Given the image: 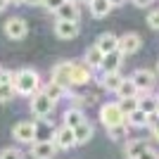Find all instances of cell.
I'll return each instance as SVG.
<instances>
[{
	"instance_id": "3957f363",
	"label": "cell",
	"mask_w": 159,
	"mask_h": 159,
	"mask_svg": "<svg viewBox=\"0 0 159 159\" xmlns=\"http://www.w3.org/2000/svg\"><path fill=\"white\" fill-rule=\"evenodd\" d=\"M55 109V100L48 98V93L40 88L38 93H33L31 95V112L38 116V119H45V116H50Z\"/></svg>"
},
{
	"instance_id": "1f68e13d",
	"label": "cell",
	"mask_w": 159,
	"mask_h": 159,
	"mask_svg": "<svg viewBox=\"0 0 159 159\" xmlns=\"http://www.w3.org/2000/svg\"><path fill=\"white\" fill-rule=\"evenodd\" d=\"M138 159H159V152H157V150H152V147H147L145 152L138 154Z\"/></svg>"
},
{
	"instance_id": "44dd1931",
	"label": "cell",
	"mask_w": 159,
	"mask_h": 159,
	"mask_svg": "<svg viewBox=\"0 0 159 159\" xmlns=\"http://www.w3.org/2000/svg\"><path fill=\"white\" fill-rule=\"evenodd\" d=\"M88 7H90V14H93L95 19H102V17L109 14V10H114V7L109 5V0H90Z\"/></svg>"
},
{
	"instance_id": "5bb4252c",
	"label": "cell",
	"mask_w": 159,
	"mask_h": 159,
	"mask_svg": "<svg viewBox=\"0 0 159 159\" xmlns=\"http://www.w3.org/2000/svg\"><path fill=\"white\" fill-rule=\"evenodd\" d=\"M121 60H124V55L121 50H112V52H107L102 57V64H100V71L102 74H109V71H119L121 66Z\"/></svg>"
},
{
	"instance_id": "d590c367",
	"label": "cell",
	"mask_w": 159,
	"mask_h": 159,
	"mask_svg": "<svg viewBox=\"0 0 159 159\" xmlns=\"http://www.w3.org/2000/svg\"><path fill=\"white\" fill-rule=\"evenodd\" d=\"M24 2H29V5H43V0H24Z\"/></svg>"
},
{
	"instance_id": "ab89813d",
	"label": "cell",
	"mask_w": 159,
	"mask_h": 159,
	"mask_svg": "<svg viewBox=\"0 0 159 159\" xmlns=\"http://www.w3.org/2000/svg\"><path fill=\"white\" fill-rule=\"evenodd\" d=\"M83 2H90V0H83Z\"/></svg>"
},
{
	"instance_id": "4fadbf2b",
	"label": "cell",
	"mask_w": 159,
	"mask_h": 159,
	"mask_svg": "<svg viewBox=\"0 0 159 159\" xmlns=\"http://www.w3.org/2000/svg\"><path fill=\"white\" fill-rule=\"evenodd\" d=\"M55 33H57V38H62V40L76 38V36H79V21L57 19V24H55Z\"/></svg>"
},
{
	"instance_id": "9a60e30c",
	"label": "cell",
	"mask_w": 159,
	"mask_h": 159,
	"mask_svg": "<svg viewBox=\"0 0 159 159\" xmlns=\"http://www.w3.org/2000/svg\"><path fill=\"white\" fill-rule=\"evenodd\" d=\"M74 133H76V145H86L88 140L95 135V128H93V124H90L88 119H83L79 126L74 128Z\"/></svg>"
},
{
	"instance_id": "277c9868",
	"label": "cell",
	"mask_w": 159,
	"mask_h": 159,
	"mask_svg": "<svg viewBox=\"0 0 159 159\" xmlns=\"http://www.w3.org/2000/svg\"><path fill=\"white\" fill-rule=\"evenodd\" d=\"M12 138L17 143H29L31 145L33 140H38V124L36 121H19L12 128Z\"/></svg>"
},
{
	"instance_id": "e0dca14e",
	"label": "cell",
	"mask_w": 159,
	"mask_h": 159,
	"mask_svg": "<svg viewBox=\"0 0 159 159\" xmlns=\"http://www.w3.org/2000/svg\"><path fill=\"white\" fill-rule=\"evenodd\" d=\"M95 45L100 48V50H102V52H112V50H119V36H114V33H102V36H100L98 40H95Z\"/></svg>"
},
{
	"instance_id": "d6986e66",
	"label": "cell",
	"mask_w": 159,
	"mask_h": 159,
	"mask_svg": "<svg viewBox=\"0 0 159 159\" xmlns=\"http://www.w3.org/2000/svg\"><path fill=\"white\" fill-rule=\"evenodd\" d=\"M121 81H124V76H121L119 71H109V74H102L100 86L105 88V90H109V93H116V88H119Z\"/></svg>"
},
{
	"instance_id": "83f0119b",
	"label": "cell",
	"mask_w": 159,
	"mask_h": 159,
	"mask_svg": "<svg viewBox=\"0 0 159 159\" xmlns=\"http://www.w3.org/2000/svg\"><path fill=\"white\" fill-rule=\"evenodd\" d=\"M119 107H121V112H124V114H131L133 109H138V98H121Z\"/></svg>"
},
{
	"instance_id": "e575fe53",
	"label": "cell",
	"mask_w": 159,
	"mask_h": 159,
	"mask_svg": "<svg viewBox=\"0 0 159 159\" xmlns=\"http://www.w3.org/2000/svg\"><path fill=\"white\" fill-rule=\"evenodd\" d=\"M124 2H126V0H109V5H112V7H121Z\"/></svg>"
},
{
	"instance_id": "cb8c5ba5",
	"label": "cell",
	"mask_w": 159,
	"mask_h": 159,
	"mask_svg": "<svg viewBox=\"0 0 159 159\" xmlns=\"http://www.w3.org/2000/svg\"><path fill=\"white\" fill-rule=\"evenodd\" d=\"M138 107L147 114H154L159 109V98H150L145 93H138Z\"/></svg>"
},
{
	"instance_id": "8d00e7d4",
	"label": "cell",
	"mask_w": 159,
	"mask_h": 159,
	"mask_svg": "<svg viewBox=\"0 0 159 159\" xmlns=\"http://www.w3.org/2000/svg\"><path fill=\"white\" fill-rule=\"evenodd\" d=\"M7 5H10V0H0V12H2V10H5Z\"/></svg>"
},
{
	"instance_id": "f35d334b",
	"label": "cell",
	"mask_w": 159,
	"mask_h": 159,
	"mask_svg": "<svg viewBox=\"0 0 159 159\" xmlns=\"http://www.w3.org/2000/svg\"><path fill=\"white\" fill-rule=\"evenodd\" d=\"M2 71H5V69H2V66H0V76H2Z\"/></svg>"
},
{
	"instance_id": "ac0fdd59",
	"label": "cell",
	"mask_w": 159,
	"mask_h": 159,
	"mask_svg": "<svg viewBox=\"0 0 159 159\" xmlns=\"http://www.w3.org/2000/svg\"><path fill=\"white\" fill-rule=\"evenodd\" d=\"M126 121H128V126H133V128H145L147 124H150V114L147 112H143V109H133L131 114H126Z\"/></svg>"
},
{
	"instance_id": "8992f818",
	"label": "cell",
	"mask_w": 159,
	"mask_h": 159,
	"mask_svg": "<svg viewBox=\"0 0 159 159\" xmlns=\"http://www.w3.org/2000/svg\"><path fill=\"white\" fill-rule=\"evenodd\" d=\"M26 31H29V26H26V21L21 19V17H10V19L5 21V36L7 38L21 40L26 36Z\"/></svg>"
},
{
	"instance_id": "7a4b0ae2",
	"label": "cell",
	"mask_w": 159,
	"mask_h": 159,
	"mask_svg": "<svg viewBox=\"0 0 159 159\" xmlns=\"http://www.w3.org/2000/svg\"><path fill=\"white\" fill-rule=\"evenodd\" d=\"M100 121H102L105 128H109V126H116V124H124L126 114L121 112L119 102H105V105L100 107Z\"/></svg>"
},
{
	"instance_id": "4316f807",
	"label": "cell",
	"mask_w": 159,
	"mask_h": 159,
	"mask_svg": "<svg viewBox=\"0 0 159 159\" xmlns=\"http://www.w3.org/2000/svg\"><path fill=\"white\" fill-rule=\"evenodd\" d=\"M14 95H17V88L12 81H0V102H10Z\"/></svg>"
},
{
	"instance_id": "8fae6325",
	"label": "cell",
	"mask_w": 159,
	"mask_h": 159,
	"mask_svg": "<svg viewBox=\"0 0 159 159\" xmlns=\"http://www.w3.org/2000/svg\"><path fill=\"white\" fill-rule=\"evenodd\" d=\"M131 79H133V83L138 86L140 93H147V90H152L154 83H157V79H154V74L150 71V69H138V71L133 74Z\"/></svg>"
},
{
	"instance_id": "60d3db41",
	"label": "cell",
	"mask_w": 159,
	"mask_h": 159,
	"mask_svg": "<svg viewBox=\"0 0 159 159\" xmlns=\"http://www.w3.org/2000/svg\"><path fill=\"white\" fill-rule=\"evenodd\" d=\"M157 69H159V66H157Z\"/></svg>"
},
{
	"instance_id": "4dcf8cb0",
	"label": "cell",
	"mask_w": 159,
	"mask_h": 159,
	"mask_svg": "<svg viewBox=\"0 0 159 159\" xmlns=\"http://www.w3.org/2000/svg\"><path fill=\"white\" fill-rule=\"evenodd\" d=\"M64 0H43V7H45L48 12H57V7L62 5Z\"/></svg>"
},
{
	"instance_id": "5b68a950",
	"label": "cell",
	"mask_w": 159,
	"mask_h": 159,
	"mask_svg": "<svg viewBox=\"0 0 159 159\" xmlns=\"http://www.w3.org/2000/svg\"><path fill=\"white\" fill-rule=\"evenodd\" d=\"M52 143L57 145V150H71L76 147V133H74L71 126H60L57 131L52 133Z\"/></svg>"
},
{
	"instance_id": "ba28073f",
	"label": "cell",
	"mask_w": 159,
	"mask_h": 159,
	"mask_svg": "<svg viewBox=\"0 0 159 159\" xmlns=\"http://www.w3.org/2000/svg\"><path fill=\"white\" fill-rule=\"evenodd\" d=\"M90 79H93V69L86 64V60L74 62V66H71V86H86V83H90Z\"/></svg>"
},
{
	"instance_id": "ffe728a7",
	"label": "cell",
	"mask_w": 159,
	"mask_h": 159,
	"mask_svg": "<svg viewBox=\"0 0 159 159\" xmlns=\"http://www.w3.org/2000/svg\"><path fill=\"white\" fill-rule=\"evenodd\" d=\"M102 57H105V52H102L98 45H90V48L86 50V55H83V60H86V64L90 66V69H100Z\"/></svg>"
},
{
	"instance_id": "2e32d148",
	"label": "cell",
	"mask_w": 159,
	"mask_h": 159,
	"mask_svg": "<svg viewBox=\"0 0 159 159\" xmlns=\"http://www.w3.org/2000/svg\"><path fill=\"white\" fill-rule=\"evenodd\" d=\"M147 147H150V143L143 138H135V140H128L126 147H124V154H126V159H138L140 152H145Z\"/></svg>"
},
{
	"instance_id": "30bf717a",
	"label": "cell",
	"mask_w": 159,
	"mask_h": 159,
	"mask_svg": "<svg viewBox=\"0 0 159 159\" xmlns=\"http://www.w3.org/2000/svg\"><path fill=\"white\" fill-rule=\"evenodd\" d=\"M71 66H74V62H60V64H55L50 79L57 81L60 86L69 88V86H71Z\"/></svg>"
},
{
	"instance_id": "f546056e",
	"label": "cell",
	"mask_w": 159,
	"mask_h": 159,
	"mask_svg": "<svg viewBox=\"0 0 159 159\" xmlns=\"http://www.w3.org/2000/svg\"><path fill=\"white\" fill-rule=\"evenodd\" d=\"M147 24H150V29H157L159 31V10H152L147 14Z\"/></svg>"
},
{
	"instance_id": "52a82bcc",
	"label": "cell",
	"mask_w": 159,
	"mask_h": 159,
	"mask_svg": "<svg viewBox=\"0 0 159 159\" xmlns=\"http://www.w3.org/2000/svg\"><path fill=\"white\" fill-rule=\"evenodd\" d=\"M57 145L52 140H33L31 145V157L33 159H55Z\"/></svg>"
},
{
	"instance_id": "6da1fadb",
	"label": "cell",
	"mask_w": 159,
	"mask_h": 159,
	"mask_svg": "<svg viewBox=\"0 0 159 159\" xmlns=\"http://www.w3.org/2000/svg\"><path fill=\"white\" fill-rule=\"evenodd\" d=\"M12 83L17 88V95H26V98H31L33 93L40 90V76L36 69H19L14 74Z\"/></svg>"
},
{
	"instance_id": "484cf974",
	"label": "cell",
	"mask_w": 159,
	"mask_h": 159,
	"mask_svg": "<svg viewBox=\"0 0 159 159\" xmlns=\"http://www.w3.org/2000/svg\"><path fill=\"white\" fill-rule=\"evenodd\" d=\"M43 90H45L48 98L55 100V102H57V100H62V98L66 95V88H64V86H60V83H57V81H52V79H50V83H48Z\"/></svg>"
},
{
	"instance_id": "d4e9b609",
	"label": "cell",
	"mask_w": 159,
	"mask_h": 159,
	"mask_svg": "<svg viewBox=\"0 0 159 159\" xmlns=\"http://www.w3.org/2000/svg\"><path fill=\"white\" fill-rule=\"evenodd\" d=\"M128 121H124V124H116V126H109L107 128V135H109V140H128Z\"/></svg>"
},
{
	"instance_id": "836d02e7",
	"label": "cell",
	"mask_w": 159,
	"mask_h": 159,
	"mask_svg": "<svg viewBox=\"0 0 159 159\" xmlns=\"http://www.w3.org/2000/svg\"><path fill=\"white\" fill-rule=\"evenodd\" d=\"M133 5H135V7H150V5H152V0H133Z\"/></svg>"
},
{
	"instance_id": "7402d4cb",
	"label": "cell",
	"mask_w": 159,
	"mask_h": 159,
	"mask_svg": "<svg viewBox=\"0 0 159 159\" xmlns=\"http://www.w3.org/2000/svg\"><path fill=\"white\" fill-rule=\"evenodd\" d=\"M138 86L133 83V79H124L119 83V88H116V95H119V100L121 98H138Z\"/></svg>"
},
{
	"instance_id": "f1b7e54d",
	"label": "cell",
	"mask_w": 159,
	"mask_h": 159,
	"mask_svg": "<svg viewBox=\"0 0 159 159\" xmlns=\"http://www.w3.org/2000/svg\"><path fill=\"white\" fill-rule=\"evenodd\" d=\"M0 159H24V154H21V150H17V147H5V150L0 152Z\"/></svg>"
},
{
	"instance_id": "74e56055",
	"label": "cell",
	"mask_w": 159,
	"mask_h": 159,
	"mask_svg": "<svg viewBox=\"0 0 159 159\" xmlns=\"http://www.w3.org/2000/svg\"><path fill=\"white\" fill-rule=\"evenodd\" d=\"M10 2H14V5H21V2H24V0H10Z\"/></svg>"
},
{
	"instance_id": "7c38bea8",
	"label": "cell",
	"mask_w": 159,
	"mask_h": 159,
	"mask_svg": "<svg viewBox=\"0 0 159 159\" xmlns=\"http://www.w3.org/2000/svg\"><path fill=\"white\" fill-rule=\"evenodd\" d=\"M57 19H69V21H79L81 19V7L76 0H64L60 7H57Z\"/></svg>"
},
{
	"instance_id": "d6a6232c",
	"label": "cell",
	"mask_w": 159,
	"mask_h": 159,
	"mask_svg": "<svg viewBox=\"0 0 159 159\" xmlns=\"http://www.w3.org/2000/svg\"><path fill=\"white\" fill-rule=\"evenodd\" d=\"M83 102H86V100L81 98V95H74V98H71V107H81Z\"/></svg>"
},
{
	"instance_id": "9c48e42d",
	"label": "cell",
	"mask_w": 159,
	"mask_h": 159,
	"mask_svg": "<svg viewBox=\"0 0 159 159\" xmlns=\"http://www.w3.org/2000/svg\"><path fill=\"white\" fill-rule=\"evenodd\" d=\"M140 45H143V38H140L138 33H124L119 38V50H121L124 57L126 55H135L140 50Z\"/></svg>"
},
{
	"instance_id": "603a6c76",
	"label": "cell",
	"mask_w": 159,
	"mask_h": 159,
	"mask_svg": "<svg viewBox=\"0 0 159 159\" xmlns=\"http://www.w3.org/2000/svg\"><path fill=\"white\" fill-rule=\"evenodd\" d=\"M83 119H86V114H83L81 107H69V109L64 112V124H66V126H71V128H76Z\"/></svg>"
}]
</instances>
